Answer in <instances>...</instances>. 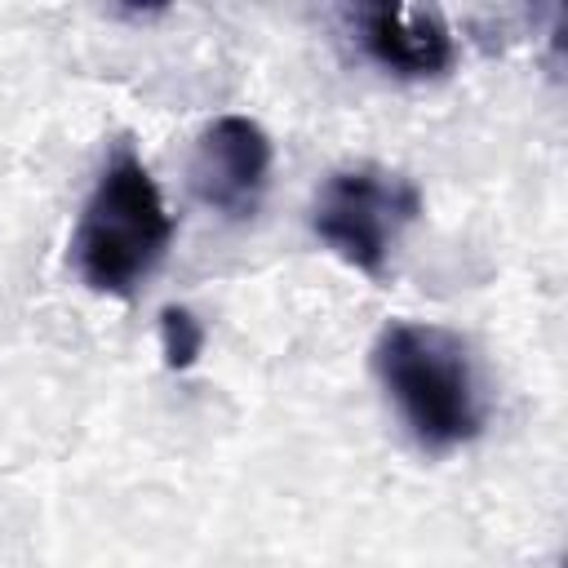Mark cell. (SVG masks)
Segmentation results:
<instances>
[{"instance_id": "obj_1", "label": "cell", "mask_w": 568, "mask_h": 568, "mask_svg": "<svg viewBox=\"0 0 568 568\" xmlns=\"http://www.w3.org/2000/svg\"><path fill=\"white\" fill-rule=\"evenodd\" d=\"M373 373L399 422L426 453H448L484 430V390L470 346L417 320H395L377 333Z\"/></svg>"}, {"instance_id": "obj_2", "label": "cell", "mask_w": 568, "mask_h": 568, "mask_svg": "<svg viewBox=\"0 0 568 568\" xmlns=\"http://www.w3.org/2000/svg\"><path fill=\"white\" fill-rule=\"evenodd\" d=\"M169 244H173V217L164 209V195L151 169L129 146H120L102 164L80 209L71 235L75 275L93 293L133 297L138 284L164 262Z\"/></svg>"}, {"instance_id": "obj_3", "label": "cell", "mask_w": 568, "mask_h": 568, "mask_svg": "<svg viewBox=\"0 0 568 568\" xmlns=\"http://www.w3.org/2000/svg\"><path fill=\"white\" fill-rule=\"evenodd\" d=\"M422 191L390 169L355 164L328 173V182L315 195L311 231L355 271L386 275V262L399 244V235L417 222Z\"/></svg>"}, {"instance_id": "obj_4", "label": "cell", "mask_w": 568, "mask_h": 568, "mask_svg": "<svg viewBox=\"0 0 568 568\" xmlns=\"http://www.w3.org/2000/svg\"><path fill=\"white\" fill-rule=\"evenodd\" d=\"M271 138L248 115H217L195 138L191 155V191L213 213L244 222L257 213L266 182H271Z\"/></svg>"}, {"instance_id": "obj_5", "label": "cell", "mask_w": 568, "mask_h": 568, "mask_svg": "<svg viewBox=\"0 0 568 568\" xmlns=\"http://www.w3.org/2000/svg\"><path fill=\"white\" fill-rule=\"evenodd\" d=\"M355 40L377 62L386 75L399 80H435L453 67L457 44L439 9L430 4H395V0H373L355 4L351 13Z\"/></svg>"}, {"instance_id": "obj_6", "label": "cell", "mask_w": 568, "mask_h": 568, "mask_svg": "<svg viewBox=\"0 0 568 568\" xmlns=\"http://www.w3.org/2000/svg\"><path fill=\"white\" fill-rule=\"evenodd\" d=\"M160 351H164V364L173 373H182V368H191L200 359L204 328L186 306H164V315H160Z\"/></svg>"}]
</instances>
